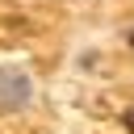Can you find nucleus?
I'll return each mask as SVG.
<instances>
[{
  "mask_svg": "<svg viewBox=\"0 0 134 134\" xmlns=\"http://www.w3.org/2000/svg\"><path fill=\"white\" fill-rule=\"evenodd\" d=\"M126 126H130V130H134V109H130V117H126Z\"/></svg>",
  "mask_w": 134,
  "mask_h": 134,
  "instance_id": "obj_1",
  "label": "nucleus"
}]
</instances>
